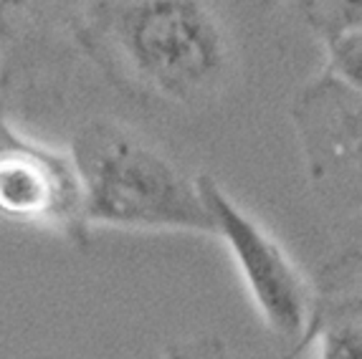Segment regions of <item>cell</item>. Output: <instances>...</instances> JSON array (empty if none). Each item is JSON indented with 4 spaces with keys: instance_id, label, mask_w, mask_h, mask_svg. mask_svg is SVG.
<instances>
[{
    "instance_id": "2",
    "label": "cell",
    "mask_w": 362,
    "mask_h": 359,
    "mask_svg": "<svg viewBox=\"0 0 362 359\" xmlns=\"http://www.w3.org/2000/svg\"><path fill=\"white\" fill-rule=\"evenodd\" d=\"M89 228L211 235L195 175L134 126L91 117L69 144Z\"/></svg>"
},
{
    "instance_id": "8",
    "label": "cell",
    "mask_w": 362,
    "mask_h": 359,
    "mask_svg": "<svg viewBox=\"0 0 362 359\" xmlns=\"http://www.w3.org/2000/svg\"><path fill=\"white\" fill-rule=\"evenodd\" d=\"M296 8L325 46L362 25V0H296Z\"/></svg>"
},
{
    "instance_id": "3",
    "label": "cell",
    "mask_w": 362,
    "mask_h": 359,
    "mask_svg": "<svg viewBox=\"0 0 362 359\" xmlns=\"http://www.w3.org/2000/svg\"><path fill=\"white\" fill-rule=\"evenodd\" d=\"M304 177L332 220L362 216V91L322 69L289 102Z\"/></svg>"
},
{
    "instance_id": "9",
    "label": "cell",
    "mask_w": 362,
    "mask_h": 359,
    "mask_svg": "<svg viewBox=\"0 0 362 359\" xmlns=\"http://www.w3.org/2000/svg\"><path fill=\"white\" fill-rule=\"evenodd\" d=\"M327 64L325 71H329L342 84L362 91V25L344 36L334 38L325 46Z\"/></svg>"
},
{
    "instance_id": "11",
    "label": "cell",
    "mask_w": 362,
    "mask_h": 359,
    "mask_svg": "<svg viewBox=\"0 0 362 359\" xmlns=\"http://www.w3.org/2000/svg\"><path fill=\"white\" fill-rule=\"evenodd\" d=\"M41 359H74V357H41ZM142 359H163V357L155 354V357H142Z\"/></svg>"
},
{
    "instance_id": "6",
    "label": "cell",
    "mask_w": 362,
    "mask_h": 359,
    "mask_svg": "<svg viewBox=\"0 0 362 359\" xmlns=\"http://www.w3.org/2000/svg\"><path fill=\"white\" fill-rule=\"evenodd\" d=\"M314 344L317 359H362V258L344 253L322 271L302 352Z\"/></svg>"
},
{
    "instance_id": "4",
    "label": "cell",
    "mask_w": 362,
    "mask_h": 359,
    "mask_svg": "<svg viewBox=\"0 0 362 359\" xmlns=\"http://www.w3.org/2000/svg\"><path fill=\"white\" fill-rule=\"evenodd\" d=\"M195 182L203 208L211 218L213 238H221L228 248L266 329L294 341V349L284 357L294 359L302 354V341L312 319L314 288L296 269L286 248L246 208L235 203L213 175L198 172Z\"/></svg>"
},
{
    "instance_id": "1",
    "label": "cell",
    "mask_w": 362,
    "mask_h": 359,
    "mask_svg": "<svg viewBox=\"0 0 362 359\" xmlns=\"http://www.w3.org/2000/svg\"><path fill=\"white\" fill-rule=\"evenodd\" d=\"M69 41L117 89L168 107H203L235 71L233 36L213 0H81Z\"/></svg>"
},
{
    "instance_id": "5",
    "label": "cell",
    "mask_w": 362,
    "mask_h": 359,
    "mask_svg": "<svg viewBox=\"0 0 362 359\" xmlns=\"http://www.w3.org/2000/svg\"><path fill=\"white\" fill-rule=\"evenodd\" d=\"M0 225L89 246L81 190L66 150L28 137L0 102Z\"/></svg>"
},
{
    "instance_id": "7",
    "label": "cell",
    "mask_w": 362,
    "mask_h": 359,
    "mask_svg": "<svg viewBox=\"0 0 362 359\" xmlns=\"http://www.w3.org/2000/svg\"><path fill=\"white\" fill-rule=\"evenodd\" d=\"M81 0H0V66L8 76L13 69L25 73L41 64V56L56 48L74 54L69 23Z\"/></svg>"
},
{
    "instance_id": "10",
    "label": "cell",
    "mask_w": 362,
    "mask_h": 359,
    "mask_svg": "<svg viewBox=\"0 0 362 359\" xmlns=\"http://www.w3.org/2000/svg\"><path fill=\"white\" fill-rule=\"evenodd\" d=\"M0 102H6V71L0 66Z\"/></svg>"
}]
</instances>
